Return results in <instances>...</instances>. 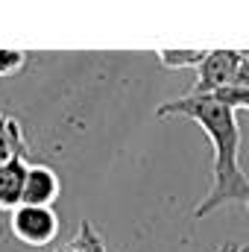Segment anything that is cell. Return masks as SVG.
<instances>
[{"label": "cell", "instance_id": "277c9868", "mask_svg": "<svg viewBox=\"0 0 249 252\" xmlns=\"http://www.w3.org/2000/svg\"><path fill=\"white\" fill-rule=\"evenodd\" d=\"M62 196V182L59 173L50 164H27L24 173V188H21V205H41V208H53L56 199Z\"/></svg>", "mask_w": 249, "mask_h": 252}, {"label": "cell", "instance_id": "52a82bcc", "mask_svg": "<svg viewBox=\"0 0 249 252\" xmlns=\"http://www.w3.org/2000/svg\"><path fill=\"white\" fill-rule=\"evenodd\" d=\"M205 56H208V50H158L156 53L158 64L167 70H187V67L196 70L205 62Z\"/></svg>", "mask_w": 249, "mask_h": 252}, {"label": "cell", "instance_id": "5b68a950", "mask_svg": "<svg viewBox=\"0 0 249 252\" xmlns=\"http://www.w3.org/2000/svg\"><path fill=\"white\" fill-rule=\"evenodd\" d=\"M27 158H15L0 164V211H15L21 205V188L27 173Z\"/></svg>", "mask_w": 249, "mask_h": 252}, {"label": "cell", "instance_id": "30bf717a", "mask_svg": "<svg viewBox=\"0 0 249 252\" xmlns=\"http://www.w3.org/2000/svg\"><path fill=\"white\" fill-rule=\"evenodd\" d=\"M211 97H217V100H223V103H229L235 112H249V88H226V91H220V94H211Z\"/></svg>", "mask_w": 249, "mask_h": 252}, {"label": "cell", "instance_id": "7c38bea8", "mask_svg": "<svg viewBox=\"0 0 249 252\" xmlns=\"http://www.w3.org/2000/svg\"><path fill=\"white\" fill-rule=\"evenodd\" d=\"M59 252H91V250H88L85 244H79V241L73 238V241H70V244H64V247H62Z\"/></svg>", "mask_w": 249, "mask_h": 252}, {"label": "cell", "instance_id": "ba28073f", "mask_svg": "<svg viewBox=\"0 0 249 252\" xmlns=\"http://www.w3.org/2000/svg\"><path fill=\"white\" fill-rule=\"evenodd\" d=\"M76 241L85 244L91 252H112L109 250V244L103 241V235L91 226V220H82V223H79V235H76Z\"/></svg>", "mask_w": 249, "mask_h": 252}, {"label": "cell", "instance_id": "4fadbf2b", "mask_svg": "<svg viewBox=\"0 0 249 252\" xmlns=\"http://www.w3.org/2000/svg\"><path fill=\"white\" fill-rule=\"evenodd\" d=\"M217 252H235V244H223Z\"/></svg>", "mask_w": 249, "mask_h": 252}, {"label": "cell", "instance_id": "7a4b0ae2", "mask_svg": "<svg viewBox=\"0 0 249 252\" xmlns=\"http://www.w3.org/2000/svg\"><path fill=\"white\" fill-rule=\"evenodd\" d=\"M59 229H62V220L53 208L18 205L15 211H9V232L24 247L41 250V247H47L59 238Z\"/></svg>", "mask_w": 249, "mask_h": 252}, {"label": "cell", "instance_id": "5bb4252c", "mask_svg": "<svg viewBox=\"0 0 249 252\" xmlns=\"http://www.w3.org/2000/svg\"><path fill=\"white\" fill-rule=\"evenodd\" d=\"M235 252H249V244H244V247H235Z\"/></svg>", "mask_w": 249, "mask_h": 252}, {"label": "cell", "instance_id": "8fae6325", "mask_svg": "<svg viewBox=\"0 0 249 252\" xmlns=\"http://www.w3.org/2000/svg\"><path fill=\"white\" fill-rule=\"evenodd\" d=\"M232 88H249V50L241 53V64H238V76Z\"/></svg>", "mask_w": 249, "mask_h": 252}, {"label": "cell", "instance_id": "3957f363", "mask_svg": "<svg viewBox=\"0 0 249 252\" xmlns=\"http://www.w3.org/2000/svg\"><path fill=\"white\" fill-rule=\"evenodd\" d=\"M241 53L244 50H226V47L208 50L205 62L196 67V82H193L190 94L193 97H211V94H220V91L232 88L235 76H238Z\"/></svg>", "mask_w": 249, "mask_h": 252}, {"label": "cell", "instance_id": "6da1fadb", "mask_svg": "<svg viewBox=\"0 0 249 252\" xmlns=\"http://www.w3.org/2000/svg\"><path fill=\"white\" fill-rule=\"evenodd\" d=\"M156 118H187L202 126L214 147L211 158V185L208 193L196 202L193 220H202L226 205H244L249 211V176L241 167V126H238V112L217 100V97H179L170 103H161L156 109Z\"/></svg>", "mask_w": 249, "mask_h": 252}, {"label": "cell", "instance_id": "9c48e42d", "mask_svg": "<svg viewBox=\"0 0 249 252\" xmlns=\"http://www.w3.org/2000/svg\"><path fill=\"white\" fill-rule=\"evenodd\" d=\"M24 64H27V53L24 50H0V79L21 73Z\"/></svg>", "mask_w": 249, "mask_h": 252}, {"label": "cell", "instance_id": "8992f818", "mask_svg": "<svg viewBox=\"0 0 249 252\" xmlns=\"http://www.w3.org/2000/svg\"><path fill=\"white\" fill-rule=\"evenodd\" d=\"M15 158H27V141H24V129L15 118L0 115V164L15 161Z\"/></svg>", "mask_w": 249, "mask_h": 252}]
</instances>
